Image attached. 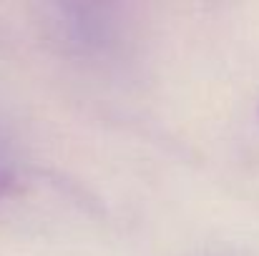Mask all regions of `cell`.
I'll list each match as a JSON object with an SVG mask.
<instances>
[]
</instances>
